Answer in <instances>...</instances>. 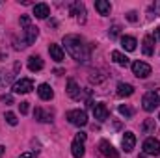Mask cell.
Returning a JSON list of instances; mask_svg holds the SVG:
<instances>
[{"mask_svg": "<svg viewBox=\"0 0 160 158\" xmlns=\"http://www.w3.org/2000/svg\"><path fill=\"white\" fill-rule=\"evenodd\" d=\"M63 45H65V50L78 63H88L89 62V47L86 45V41L82 39L80 36H75V34L65 36L63 37Z\"/></svg>", "mask_w": 160, "mask_h": 158, "instance_id": "6da1fadb", "label": "cell"}, {"mask_svg": "<svg viewBox=\"0 0 160 158\" xmlns=\"http://www.w3.org/2000/svg\"><path fill=\"white\" fill-rule=\"evenodd\" d=\"M160 106V87L157 89H151V91H147L145 95H143V99H142V108L145 110V112H153L155 108H158Z\"/></svg>", "mask_w": 160, "mask_h": 158, "instance_id": "7a4b0ae2", "label": "cell"}, {"mask_svg": "<svg viewBox=\"0 0 160 158\" xmlns=\"http://www.w3.org/2000/svg\"><path fill=\"white\" fill-rule=\"evenodd\" d=\"M86 132H78L77 136H75V140H73V143H71V153H73V156L75 158H82L84 156V153H86Z\"/></svg>", "mask_w": 160, "mask_h": 158, "instance_id": "3957f363", "label": "cell"}, {"mask_svg": "<svg viewBox=\"0 0 160 158\" xmlns=\"http://www.w3.org/2000/svg\"><path fill=\"white\" fill-rule=\"evenodd\" d=\"M143 155H145V156H158L160 155V141L157 138L149 136V138L143 141Z\"/></svg>", "mask_w": 160, "mask_h": 158, "instance_id": "277c9868", "label": "cell"}, {"mask_svg": "<svg viewBox=\"0 0 160 158\" xmlns=\"http://www.w3.org/2000/svg\"><path fill=\"white\" fill-rule=\"evenodd\" d=\"M67 121L75 126H86L88 125V114L84 110H71V112H67Z\"/></svg>", "mask_w": 160, "mask_h": 158, "instance_id": "5b68a950", "label": "cell"}, {"mask_svg": "<svg viewBox=\"0 0 160 158\" xmlns=\"http://www.w3.org/2000/svg\"><path fill=\"white\" fill-rule=\"evenodd\" d=\"M13 93H17V95H24V93H30L32 89H34V80L32 78H21L17 80L15 84H13Z\"/></svg>", "mask_w": 160, "mask_h": 158, "instance_id": "8992f818", "label": "cell"}, {"mask_svg": "<svg viewBox=\"0 0 160 158\" xmlns=\"http://www.w3.org/2000/svg\"><path fill=\"white\" fill-rule=\"evenodd\" d=\"M132 73H134V77H138V78H147V77L151 75V65L145 63V62L136 60V62L132 63Z\"/></svg>", "mask_w": 160, "mask_h": 158, "instance_id": "52a82bcc", "label": "cell"}, {"mask_svg": "<svg viewBox=\"0 0 160 158\" xmlns=\"http://www.w3.org/2000/svg\"><path fill=\"white\" fill-rule=\"evenodd\" d=\"M99 153L104 158H119L118 151L114 149V145H112L110 141H106V140H102V141L99 143Z\"/></svg>", "mask_w": 160, "mask_h": 158, "instance_id": "ba28073f", "label": "cell"}, {"mask_svg": "<svg viewBox=\"0 0 160 158\" xmlns=\"http://www.w3.org/2000/svg\"><path fill=\"white\" fill-rule=\"evenodd\" d=\"M71 15H75L80 24H84V22H86V6H84L82 2H75V4L71 6Z\"/></svg>", "mask_w": 160, "mask_h": 158, "instance_id": "9c48e42d", "label": "cell"}, {"mask_svg": "<svg viewBox=\"0 0 160 158\" xmlns=\"http://www.w3.org/2000/svg\"><path fill=\"white\" fill-rule=\"evenodd\" d=\"M38 36H39V28H38V26H32V24H30L28 28H24V47L36 43Z\"/></svg>", "mask_w": 160, "mask_h": 158, "instance_id": "30bf717a", "label": "cell"}, {"mask_svg": "<svg viewBox=\"0 0 160 158\" xmlns=\"http://www.w3.org/2000/svg\"><path fill=\"white\" fill-rule=\"evenodd\" d=\"M48 54H50V58L54 60V62H63V58H65V52H63V48L60 47V45H48Z\"/></svg>", "mask_w": 160, "mask_h": 158, "instance_id": "8fae6325", "label": "cell"}, {"mask_svg": "<svg viewBox=\"0 0 160 158\" xmlns=\"http://www.w3.org/2000/svg\"><path fill=\"white\" fill-rule=\"evenodd\" d=\"M93 116H95V119H99V121H106L108 116H110V112H108V108L102 102H97V104H93Z\"/></svg>", "mask_w": 160, "mask_h": 158, "instance_id": "7c38bea8", "label": "cell"}, {"mask_svg": "<svg viewBox=\"0 0 160 158\" xmlns=\"http://www.w3.org/2000/svg\"><path fill=\"white\" fill-rule=\"evenodd\" d=\"M121 145H123V149H125L127 153H130V151L134 149V145H136V136H134L132 132H125V136H123V140H121Z\"/></svg>", "mask_w": 160, "mask_h": 158, "instance_id": "4fadbf2b", "label": "cell"}, {"mask_svg": "<svg viewBox=\"0 0 160 158\" xmlns=\"http://www.w3.org/2000/svg\"><path fill=\"white\" fill-rule=\"evenodd\" d=\"M67 95H69L71 99H75V101H78L80 97H82V91H80L78 84H77L73 78L67 82Z\"/></svg>", "mask_w": 160, "mask_h": 158, "instance_id": "5bb4252c", "label": "cell"}, {"mask_svg": "<svg viewBox=\"0 0 160 158\" xmlns=\"http://www.w3.org/2000/svg\"><path fill=\"white\" fill-rule=\"evenodd\" d=\"M142 45H143L142 50H143L145 56H153L155 54V39H153V36H145Z\"/></svg>", "mask_w": 160, "mask_h": 158, "instance_id": "9a60e30c", "label": "cell"}, {"mask_svg": "<svg viewBox=\"0 0 160 158\" xmlns=\"http://www.w3.org/2000/svg\"><path fill=\"white\" fill-rule=\"evenodd\" d=\"M38 95H39L41 101H50L54 97V91H52V87L48 84H41L39 87H38Z\"/></svg>", "mask_w": 160, "mask_h": 158, "instance_id": "2e32d148", "label": "cell"}, {"mask_svg": "<svg viewBox=\"0 0 160 158\" xmlns=\"http://www.w3.org/2000/svg\"><path fill=\"white\" fill-rule=\"evenodd\" d=\"M34 15H36L38 19H47V17L50 15V7H48L45 2L36 4V6H34Z\"/></svg>", "mask_w": 160, "mask_h": 158, "instance_id": "e0dca14e", "label": "cell"}, {"mask_svg": "<svg viewBox=\"0 0 160 158\" xmlns=\"http://www.w3.org/2000/svg\"><path fill=\"white\" fill-rule=\"evenodd\" d=\"M95 9L99 11V15L106 17V15H110L112 6H110V2H106V0H95Z\"/></svg>", "mask_w": 160, "mask_h": 158, "instance_id": "ac0fdd59", "label": "cell"}, {"mask_svg": "<svg viewBox=\"0 0 160 158\" xmlns=\"http://www.w3.org/2000/svg\"><path fill=\"white\" fill-rule=\"evenodd\" d=\"M43 60H41L39 56H30L28 58V69L32 71V73H36V71H41L43 69Z\"/></svg>", "mask_w": 160, "mask_h": 158, "instance_id": "d6986e66", "label": "cell"}, {"mask_svg": "<svg viewBox=\"0 0 160 158\" xmlns=\"http://www.w3.org/2000/svg\"><path fill=\"white\" fill-rule=\"evenodd\" d=\"M134 93V87L127 82H119L118 84V97H130Z\"/></svg>", "mask_w": 160, "mask_h": 158, "instance_id": "ffe728a7", "label": "cell"}, {"mask_svg": "<svg viewBox=\"0 0 160 158\" xmlns=\"http://www.w3.org/2000/svg\"><path fill=\"white\" fill-rule=\"evenodd\" d=\"M34 117L41 121V123H48V121H52V112H45L43 108H36L34 110Z\"/></svg>", "mask_w": 160, "mask_h": 158, "instance_id": "44dd1931", "label": "cell"}, {"mask_svg": "<svg viewBox=\"0 0 160 158\" xmlns=\"http://www.w3.org/2000/svg\"><path fill=\"white\" fill-rule=\"evenodd\" d=\"M110 56H112V60H114V62H116L118 65H121V67H127V65L130 63V62H128V58H127V56H125L123 52H119V50H114V52H112Z\"/></svg>", "mask_w": 160, "mask_h": 158, "instance_id": "7402d4cb", "label": "cell"}, {"mask_svg": "<svg viewBox=\"0 0 160 158\" xmlns=\"http://www.w3.org/2000/svg\"><path fill=\"white\" fill-rule=\"evenodd\" d=\"M121 45H123V48L125 50H128V52H132V50H136V39L134 37H130V36H123L121 37Z\"/></svg>", "mask_w": 160, "mask_h": 158, "instance_id": "603a6c76", "label": "cell"}, {"mask_svg": "<svg viewBox=\"0 0 160 158\" xmlns=\"http://www.w3.org/2000/svg\"><path fill=\"white\" fill-rule=\"evenodd\" d=\"M155 130H157L155 119H145V121L142 123V132H143V134H155Z\"/></svg>", "mask_w": 160, "mask_h": 158, "instance_id": "cb8c5ba5", "label": "cell"}, {"mask_svg": "<svg viewBox=\"0 0 160 158\" xmlns=\"http://www.w3.org/2000/svg\"><path fill=\"white\" fill-rule=\"evenodd\" d=\"M119 114L128 119V117H132V116H134V110H132L128 104H121V106H119Z\"/></svg>", "mask_w": 160, "mask_h": 158, "instance_id": "d4e9b609", "label": "cell"}, {"mask_svg": "<svg viewBox=\"0 0 160 158\" xmlns=\"http://www.w3.org/2000/svg\"><path fill=\"white\" fill-rule=\"evenodd\" d=\"M4 117H6V121H8V123H9L11 126H15V125L19 123V119H17V116H15L13 112H8V114H6Z\"/></svg>", "mask_w": 160, "mask_h": 158, "instance_id": "484cf974", "label": "cell"}, {"mask_svg": "<svg viewBox=\"0 0 160 158\" xmlns=\"http://www.w3.org/2000/svg\"><path fill=\"white\" fill-rule=\"evenodd\" d=\"M119 32H121L119 24H114V26L110 28V32H108V36H110V39H116V37L119 36Z\"/></svg>", "mask_w": 160, "mask_h": 158, "instance_id": "4316f807", "label": "cell"}, {"mask_svg": "<svg viewBox=\"0 0 160 158\" xmlns=\"http://www.w3.org/2000/svg\"><path fill=\"white\" fill-rule=\"evenodd\" d=\"M38 155H39V151L36 149V151H26V153H22L21 156H17V158H36Z\"/></svg>", "mask_w": 160, "mask_h": 158, "instance_id": "83f0119b", "label": "cell"}, {"mask_svg": "<svg viewBox=\"0 0 160 158\" xmlns=\"http://www.w3.org/2000/svg\"><path fill=\"white\" fill-rule=\"evenodd\" d=\"M21 26L22 28H28L30 26V17L28 15H21Z\"/></svg>", "mask_w": 160, "mask_h": 158, "instance_id": "f1b7e54d", "label": "cell"}, {"mask_svg": "<svg viewBox=\"0 0 160 158\" xmlns=\"http://www.w3.org/2000/svg\"><path fill=\"white\" fill-rule=\"evenodd\" d=\"M19 110H21V114H28V110H30V102H21V104H19Z\"/></svg>", "mask_w": 160, "mask_h": 158, "instance_id": "f546056e", "label": "cell"}, {"mask_svg": "<svg viewBox=\"0 0 160 158\" xmlns=\"http://www.w3.org/2000/svg\"><path fill=\"white\" fill-rule=\"evenodd\" d=\"M127 19H128L130 22H136V21H138V13H136V11H128V13H127Z\"/></svg>", "mask_w": 160, "mask_h": 158, "instance_id": "4dcf8cb0", "label": "cell"}, {"mask_svg": "<svg viewBox=\"0 0 160 158\" xmlns=\"http://www.w3.org/2000/svg\"><path fill=\"white\" fill-rule=\"evenodd\" d=\"M0 101H2V102H6V104H11V102H13V99H11L9 95H4V97H0Z\"/></svg>", "mask_w": 160, "mask_h": 158, "instance_id": "1f68e13d", "label": "cell"}, {"mask_svg": "<svg viewBox=\"0 0 160 158\" xmlns=\"http://www.w3.org/2000/svg\"><path fill=\"white\" fill-rule=\"evenodd\" d=\"M4 153H6V147H4V145H0V158L4 156Z\"/></svg>", "mask_w": 160, "mask_h": 158, "instance_id": "d6a6232c", "label": "cell"}, {"mask_svg": "<svg viewBox=\"0 0 160 158\" xmlns=\"http://www.w3.org/2000/svg\"><path fill=\"white\" fill-rule=\"evenodd\" d=\"M155 36H157V39L160 41V28H157V32H155Z\"/></svg>", "mask_w": 160, "mask_h": 158, "instance_id": "836d02e7", "label": "cell"}, {"mask_svg": "<svg viewBox=\"0 0 160 158\" xmlns=\"http://www.w3.org/2000/svg\"><path fill=\"white\" fill-rule=\"evenodd\" d=\"M158 119H160V117H158Z\"/></svg>", "mask_w": 160, "mask_h": 158, "instance_id": "e575fe53", "label": "cell"}]
</instances>
